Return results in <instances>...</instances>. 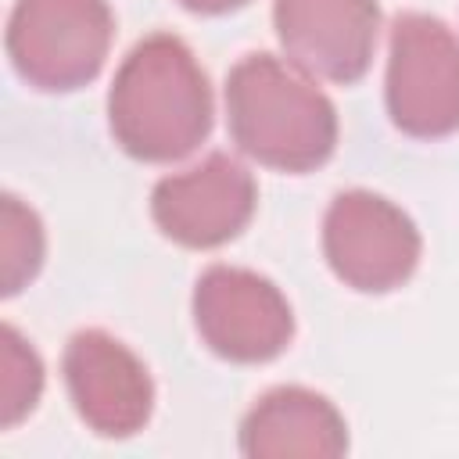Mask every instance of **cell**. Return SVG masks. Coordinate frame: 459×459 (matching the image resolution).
Masks as SVG:
<instances>
[{
    "label": "cell",
    "mask_w": 459,
    "mask_h": 459,
    "mask_svg": "<svg viewBox=\"0 0 459 459\" xmlns=\"http://www.w3.org/2000/svg\"><path fill=\"white\" fill-rule=\"evenodd\" d=\"M212 118L208 75L179 36L151 32L122 57L108 90V126L129 158L183 161L208 140Z\"/></svg>",
    "instance_id": "6da1fadb"
},
{
    "label": "cell",
    "mask_w": 459,
    "mask_h": 459,
    "mask_svg": "<svg viewBox=\"0 0 459 459\" xmlns=\"http://www.w3.org/2000/svg\"><path fill=\"white\" fill-rule=\"evenodd\" d=\"M230 140L276 172H312L337 147V108L298 65L276 54H244L226 75Z\"/></svg>",
    "instance_id": "7a4b0ae2"
},
{
    "label": "cell",
    "mask_w": 459,
    "mask_h": 459,
    "mask_svg": "<svg viewBox=\"0 0 459 459\" xmlns=\"http://www.w3.org/2000/svg\"><path fill=\"white\" fill-rule=\"evenodd\" d=\"M115 39L108 0H14L7 57L22 82L43 93H72L93 82Z\"/></svg>",
    "instance_id": "3957f363"
},
{
    "label": "cell",
    "mask_w": 459,
    "mask_h": 459,
    "mask_svg": "<svg viewBox=\"0 0 459 459\" xmlns=\"http://www.w3.org/2000/svg\"><path fill=\"white\" fill-rule=\"evenodd\" d=\"M384 100L412 140L459 133V36L441 18L405 11L391 22Z\"/></svg>",
    "instance_id": "277c9868"
},
{
    "label": "cell",
    "mask_w": 459,
    "mask_h": 459,
    "mask_svg": "<svg viewBox=\"0 0 459 459\" xmlns=\"http://www.w3.org/2000/svg\"><path fill=\"white\" fill-rule=\"evenodd\" d=\"M190 308L201 344L237 366L273 362L294 337L287 294L244 265H208L194 283Z\"/></svg>",
    "instance_id": "5b68a950"
},
{
    "label": "cell",
    "mask_w": 459,
    "mask_h": 459,
    "mask_svg": "<svg viewBox=\"0 0 459 459\" xmlns=\"http://www.w3.org/2000/svg\"><path fill=\"white\" fill-rule=\"evenodd\" d=\"M323 255L344 287L359 294H387L409 283L423 240L416 222L384 194L344 190L323 215Z\"/></svg>",
    "instance_id": "8992f818"
},
{
    "label": "cell",
    "mask_w": 459,
    "mask_h": 459,
    "mask_svg": "<svg viewBox=\"0 0 459 459\" xmlns=\"http://www.w3.org/2000/svg\"><path fill=\"white\" fill-rule=\"evenodd\" d=\"M258 208V186L233 154H208L197 165L161 176L151 190V219L179 247L212 251L237 240Z\"/></svg>",
    "instance_id": "52a82bcc"
},
{
    "label": "cell",
    "mask_w": 459,
    "mask_h": 459,
    "mask_svg": "<svg viewBox=\"0 0 459 459\" xmlns=\"http://www.w3.org/2000/svg\"><path fill=\"white\" fill-rule=\"evenodd\" d=\"M75 416L100 437H133L154 412V380L143 359L108 330H79L61 355Z\"/></svg>",
    "instance_id": "ba28073f"
},
{
    "label": "cell",
    "mask_w": 459,
    "mask_h": 459,
    "mask_svg": "<svg viewBox=\"0 0 459 459\" xmlns=\"http://www.w3.org/2000/svg\"><path fill=\"white\" fill-rule=\"evenodd\" d=\"M273 29L290 65L312 79L359 82L380 39L377 0H273Z\"/></svg>",
    "instance_id": "9c48e42d"
},
{
    "label": "cell",
    "mask_w": 459,
    "mask_h": 459,
    "mask_svg": "<svg viewBox=\"0 0 459 459\" xmlns=\"http://www.w3.org/2000/svg\"><path fill=\"white\" fill-rule=\"evenodd\" d=\"M240 452L247 459H337L348 452V423L326 394L283 384L240 420Z\"/></svg>",
    "instance_id": "30bf717a"
},
{
    "label": "cell",
    "mask_w": 459,
    "mask_h": 459,
    "mask_svg": "<svg viewBox=\"0 0 459 459\" xmlns=\"http://www.w3.org/2000/svg\"><path fill=\"white\" fill-rule=\"evenodd\" d=\"M47 255V233L39 215L14 194L0 201V283L4 294L14 298L22 287L36 280Z\"/></svg>",
    "instance_id": "8fae6325"
},
{
    "label": "cell",
    "mask_w": 459,
    "mask_h": 459,
    "mask_svg": "<svg viewBox=\"0 0 459 459\" xmlns=\"http://www.w3.org/2000/svg\"><path fill=\"white\" fill-rule=\"evenodd\" d=\"M43 384H47V373L36 348L14 326H4L0 330V427L4 430L18 427L39 405Z\"/></svg>",
    "instance_id": "7c38bea8"
},
{
    "label": "cell",
    "mask_w": 459,
    "mask_h": 459,
    "mask_svg": "<svg viewBox=\"0 0 459 459\" xmlns=\"http://www.w3.org/2000/svg\"><path fill=\"white\" fill-rule=\"evenodd\" d=\"M186 11H194V14H230V11H240V7H247L251 0H179Z\"/></svg>",
    "instance_id": "4fadbf2b"
}]
</instances>
